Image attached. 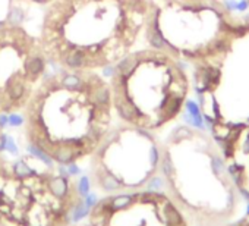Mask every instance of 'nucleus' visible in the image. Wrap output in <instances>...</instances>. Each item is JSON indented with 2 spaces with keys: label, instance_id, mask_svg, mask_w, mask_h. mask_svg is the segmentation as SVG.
Instances as JSON below:
<instances>
[{
  "label": "nucleus",
  "instance_id": "1",
  "mask_svg": "<svg viewBox=\"0 0 249 226\" xmlns=\"http://www.w3.org/2000/svg\"><path fill=\"white\" fill-rule=\"evenodd\" d=\"M160 172L167 195L191 226H223L243 211V194L215 141L178 127L161 146Z\"/></svg>",
  "mask_w": 249,
  "mask_h": 226
},
{
  "label": "nucleus",
  "instance_id": "2",
  "mask_svg": "<svg viewBox=\"0 0 249 226\" xmlns=\"http://www.w3.org/2000/svg\"><path fill=\"white\" fill-rule=\"evenodd\" d=\"M104 82L89 74V81L75 88L52 82L27 104L25 137L34 156L59 165L76 166L89 159L111 124V104L97 98Z\"/></svg>",
  "mask_w": 249,
  "mask_h": 226
},
{
  "label": "nucleus",
  "instance_id": "3",
  "mask_svg": "<svg viewBox=\"0 0 249 226\" xmlns=\"http://www.w3.org/2000/svg\"><path fill=\"white\" fill-rule=\"evenodd\" d=\"M31 153L0 160V226H71L85 206L75 173Z\"/></svg>",
  "mask_w": 249,
  "mask_h": 226
},
{
  "label": "nucleus",
  "instance_id": "4",
  "mask_svg": "<svg viewBox=\"0 0 249 226\" xmlns=\"http://www.w3.org/2000/svg\"><path fill=\"white\" fill-rule=\"evenodd\" d=\"M160 163L161 146L151 131L119 125L107 131L89 156L88 184L103 195L150 188Z\"/></svg>",
  "mask_w": 249,
  "mask_h": 226
},
{
  "label": "nucleus",
  "instance_id": "5",
  "mask_svg": "<svg viewBox=\"0 0 249 226\" xmlns=\"http://www.w3.org/2000/svg\"><path fill=\"white\" fill-rule=\"evenodd\" d=\"M87 223L89 226H191L166 191L151 188L103 195L89 206Z\"/></svg>",
  "mask_w": 249,
  "mask_h": 226
},
{
  "label": "nucleus",
  "instance_id": "6",
  "mask_svg": "<svg viewBox=\"0 0 249 226\" xmlns=\"http://www.w3.org/2000/svg\"><path fill=\"white\" fill-rule=\"evenodd\" d=\"M46 69V63L44 59L41 56H31L27 62V71L33 78H37L41 72H44Z\"/></svg>",
  "mask_w": 249,
  "mask_h": 226
},
{
  "label": "nucleus",
  "instance_id": "7",
  "mask_svg": "<svg viewBox=\"0 0 249 226\" xmlns=\"http://www.w3.org/2000/svg\"><path fill=\"white\" fill-rule=\"evenodd\" d=\"M223 226H249V214L237 217V219H234V220H231V222H229V223H226Z\"/></svg>",
  "mask_w": 249,
  "mask_h": 226
},
{
  "label": "nucleus",
  "instance_id": "8",
  "mask_svg": "<svg viewBox=\"0 0 249 226\" xmlns=\"http://www.w3.org/2000/svg\"><path fill=\"white\" fill-rule=\"evenodd\" d=\"M9 121L12 125L18 127V125H24V116H19L17 115V113H12V115H9Z\"/></svg>",
  "mask_w": 249,
  "mask_h": 226
},
{
  "label": "nucleus",
  "instance_id": "9",
  "mask_svg": "<svg viewBox=\"0 0 249 226\" xmlns=\"http://www.w3.org/2000/svg\"><path fill=\"white\" fill-rule=\"evenodd\" d=\"M33 2H36V3H40V5H43V3H47L49 0H33Z\"/></svg>",
  "mask_w": 249,
  "mask_h": 226
},
{
  "label": "nucleus",
  "instance_id": "10",
  "mask_svg": "<svg viewBox=\"0 0 249 226\" xmlns=\"http://www.w3.org/2000/svg\"><path fill=\"white\" fill-rule=\"evenodd\" d=\"M71 226H89V225L85 222V223H73V225H71Z\"/></svg>",
  "mask_w": 249,
  "mask_h": 226
},
{
  "label": "nucleus",
  "instance_id": "11",
  "mask_svg": "<svg viewBox=\"0 0 249 226\" xmlns=\"http://www.w3.org/2000/svg\"><path fill=\"white\" fill-rule=\"evenodd\" d=\"M248 2H249V0H248Z\"/></svg>",
  "mask_w": 249,
  "mask_h": 226
}]
</instances>
